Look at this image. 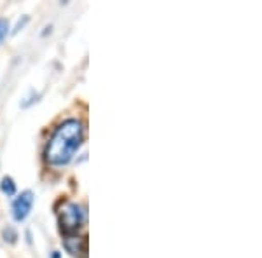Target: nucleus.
Listing matches in <instances>:
<instances>
[{
    "label": "nucleus",
    "instance_id": "obj_1",
    "mask_svg": "<svg viewBox=\"0 0 262 258\" xmlns=\"http://www.w3.org/2000/svg\"><path fill=\"white\" fill-rule=\"evenodd\" d=\"M84 124L79 119H65L53 131L44 150L48 164L54 168H63L72 162L77 150L84 143Z\"/></svg>",
    "mask_w": 262,
    "mask_h": 258
},
{
    "label": "nucleus",
    "instance_id": "obj_2",
    "mask_svg": "<svg viewBox=\"0 0 262 258\" xmlns=\"http://www.w3.org/2000/svg\"><path fill=\"white\" fill-rule=\"evenodd\" d=\"M88 213L86 208L77 202H69L63 204V208L58 211V220H60V228L63 234H75V232L86 223Z\"/></svg>",
    "mask_w": 262,
    "mask_h": 258
},
{
    "label": "nucleus",
    "instance_id": "obj_3",
    "mask_svg": "<svg viewBox=\"0 0 262 258\" xmlns=\"http://www.w3.org/2000/svg\"><path fill=\"white\" fill-rule=\"evenodd\" d=\"M33 206V192L32 190H23L18 197L12 201L11 211H12V218L16 222H25L28 218Z\"/></svg>",
    "mask_w": 262,
    "mask_h": 258
},
{
    "label": "nucleus",
    "instance_id": "obj_4",
    "mask_svg": "<svg viewBox=\"0 0 262 258\" xmlns=\"http://www.w3.org/2000/svg\"><path fill=\"white\" fill-rule=\"evenodd\" d=\"M63 248L74 258H88V238L81 234H67L63 236Z\"/></svg>",
    "mask_w": 262,
    "mask_h": 258
},
{
    "label": "nucleus",
    "instance_id": "obj_5",
    "mask_svg": "<svg viewBox=\"0 0 262 258\" xmlns=\"http://www.w3.org/2000/svg\"><path fill=\"white\" fill-rule=\"evenodd\" d=\"M0 190L6 194L7 197H12L16 196V183L11 176H4L2 181H0Z\"/></svg>",
    "mask_w": 262,
    "mask_h": 258
},
{
    "label": "nucleus",
    "instance_id": "obj_6",
    "mask_svg": "<svg viewBox=\"0 0 262 258\" xmlns=\"http://www.w3.org/2000/svg\"><path fill=\"white\" fill-rule=\"evenodd\" d=\"M4 239L9 241L11 244H14V243H16V239H18V232H16L12 227L4 228Z\"/></svg>",
    "mask_w": 262,
    "mask_h": 258
},
{
    "label": "nucleus",
    "instance_id": "obj_7",
    "mask_svg": "<svg viewBox=\"0 0 262 258\" xmlns=\"http://www.w3.org/2000/svg\"><path fill=\"white\" fill-rule=\"evenodd\" d=\"M7 32H9V21L6 18H0V42L4 40V37L7 35Z\"/></svg>",
    "mask_w": 262,
    "mask_h": 258
},
{
    "label": "nucleus",
    "instance_id": "obj_8",
    "mask_svg": "<svg viewBox=\"0 0 262 258\" xmlns=\"http://www.w3.org/2000/svg\"><path fill=\"white\" fill-rule=\"evenodd\" d=\"M51 258H61L60 251H53V253H51Z\"/></svg>",
    "mask_w": 262,
    "mask_h": 258
}]
</instances>
